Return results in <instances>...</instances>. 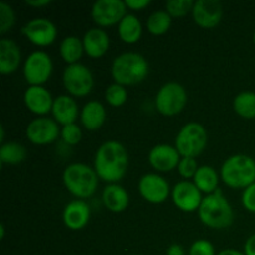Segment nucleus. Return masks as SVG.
<instances>
[{
	"mask_svg": "<svg viewBox=\"0 0 255 255\" xmlns=\"http://www.w3.org/2000/svg\"><path fill=\"white\" fill-rule=\"evenodd\" d=\"M79 105L76 100L70 95H60L55 97L52 105L51 115L52 119L61 126L76 124V120L80 116Z\"/></svg>",
	"mask_w": 255,
	"mask_h": 255,
	"instance_id": "19",
	"label": "nucleus"
},
{
	"mask_svg": "<svg viewBox=\"0 0 255 255\" xmlns=\"http://www.w3.org/2000/svg\"><path fill=\"white\" fill-rule=\"evenodd\" d=\"M60 137L67 146H76L82 139V129L77 124L66 125V126L61 127Z\"/></svg>",
	"mask_w": 255,
	"mask_h": 255,
	"instance_id": "33",
	"label": "nucleus"
},
{
	"mask_svg": "<svg viewBox=\"0 0 255 255\" xmlns=\"http://www.w3.org/2000/svg\"><path fill=\"white\" fill-rule=\"evenodd\" d=\"M54 97L44 86H29L24 92V104L31 114L45 117L50 114L54 105Z\"/></svg>",
	"mask_w": 255,
	"mask_h": 255,
	"instance_id": "17",
	"label": "nucleus"
},
{
	"mask_svg": "<svg viewBox=\"0 0 255 255\" xmlns=\"http://www.w3.org/2000/svg\"><path fill=\"white\" fill-rule=\"evenodd\" d=\"M172 201L173 204L182 212L192 213V212H198L201 207L202 201L204 197L202 196V192L196 187L193 182L181 181L176 183V186L172 188Z\"/></svg>",
	"mask_w": 255,
	"mask_h": 255,
	"instance_id": "14",
	"label": "nucleus"
},
{
	"mask_svg": "<svg viewBox=\"0 0 255 255\" xmlns=\"http://www.w3.org/2000/svg\"><path fill=\"white\" fill-rule=\"evenodd\" d=\"M198 168L199 166L196 158L182 157L181 161H179L178 163V167H177V171H178L179 176H181L182 178H184V181H189V179L194 178Z\"/></svg>",
	"mask_w": 255,
	"mask_h": 255,
	"instance_id": "34",
	"label": "nucleus"
},
{
	"mask_svg": "<svg viewBox=\"0 0 255 255\" xmlns=\"http://www.w3.org/2000/svg\"><path fill=\"white\" fill-rule=\"evenodd\" d=\"M5 237V226L4 224H1L0 226V239H4Z\"/></svg>",
	"mask_w": 255,
	"mask_h": 255,
	"instance_id": "43",
	"label": "nucleus"
},
{
	"mask_svg": "<svg viewBox=\"0 0 255 255\" xmlns=\"http://www.w3.org/2000/svg\"><path fill=\"white\" fill-rule=\"evenodd\" d=\"M22 56L19 45L11 39L0 40V74L11 75L19 70Z\"/></svg>",
	"mask_w": 255,
	"mask_h": 255,
	"instance_id": "21",
	"label": "nucleus"
},
{
	"mask_svg": "<svg viewBox=\"0 0 255 255\" xmlns=\"http://www.w3.org/2000/svg\"><path fill=\"white\" fill-rule=\"evenodd\" d=\"M138 192L142 198L152 204H161L171 196L172 188L167 179L158 173H147L138 182Z\"/></svg>",
	"mask_w": 255,
	"mask_h": 255,
	"instance_id": "13",
	"label": "nucleus"
},
{
	"mask_svg": "<svg viewBox=\"0 0 255 255\" xmlns=\"http://www.w3.org/2000/svg\"><path fill=\"white\" fill-rule=\"evenodd\" d=\"M167 255H184V249L183 247L179 246V244H172L167 248L166 252Z\"/></svg>",
	"mask_w": 255,
	"mask_h": 255,
	"instance_id": "39",
	"label": "nucleus"
},
{
	"mask_svg": "<svg viewBox=\"0 0 255 255\" xmlns=\"http://www.w3.org/2000/svg\"><path fill=\"white\" fill-rule=\"evenodd\" d=\"M127 99H128V92H127L126 87L116 84V82L107 86L106 91H105V100L112 107L124 106L127 102Z\"/></svg>",
	"mask_w": 255,
	"mask_h": 255,
	"instance_id": "30",
	"label": "nucleus"
},
{
	"mask_svg": "<svg viewBox=\"0 0 255 255\" xmlns=\"http://www.w3.org/2000/svg\"><path fill=\"white\" fill-rule=\"evenodd\" d=\"M102 203L112 213H122L129 206V194L119 183L107 184L102 191Z\"/></svg>",
	"mask_w": 255,
	"mask_h": 255,
	"instance_id": "22",
	"label": "nucleus"
},
{
	"mask_svg": "<svg viewBox=\"0 0 255 255\" xmlns=\"http://www.w3.org/2000/svg\"><path fill=\"white\" fill-rule=\"evenodd\" d=\"M202 223L211 229H227L233 224L234 212L221 189L207 194L198 209Z\"/></svg>",
	"mask_w": 255,
	"mask_h": 255,
	"instance_id": "3",
	"label": "nucleus"
},
{
	"mask_svg": "<svg viewBox=\"0 0 255 255\" xmlns=\"http://www.w3.org/2000/svg\"><path fill=\"white\" fill-rule=\"evenodd\" d=\"M133 255H142V254H133Z\"/></svg>",
	"mask_w": 255,
	"mask_h": 255,
	"instance_id": "45",
	"label": "nucleus"
},
{
	"mask_svg": "<svg viewBox=\"0 0 255 255\" xmlns=\"http://www.w3.org/2000/svg\"><path fill=\"white\" fill-rule=\"evenodd\" d=\"M125 4H126L127 9L132 10V11H142L151 5V1L149 0H126Z\"/></svg>",
	"mask_w": 255,
	"mask_h": 255,
	"instance_id": "37",
	"label": "nucleus"
},
{
	"mask_svg": "<svg viewBox=\"0 0 255 255\" xmlns=\"http://www.w3.org/2000/svg\"><path fill=\"white\" fill-rule=\"evenodd\" d=\"M172 26V17L166 10H158L152 12L146 21L147 31L154 36H162L167 34Z\"/></svg>",
	"mask_w": 255,
	"mask_h": 255,
	"instance_id": "29",
	"label": "nucleus"
},
{
	"mask_svg": "<svg viewBox=\"0 0 255 255\" xmlns=\"http://www.w3.org/2000/svg\"><path fill=\"white\" fill-rule=\"evenodd\" d=\"M54 64L45 51H34L26 57L22 65V75L29 86H44L50 80Z\"/></svg>",
	"mask_w": 255,
	"mask_h": 255,
	"instance_id": "9",
	"label": "nucleus"
},
{
	"mask_svg": "<svg viewBox=\"0 0 255 255\" xmlns=\"http://www.w3.org/2000/svg\"><path fill=\"white\" fill-rule=\"evenodd\" d=\"M181 158V154L176 147L166 143L156 144L152 147L148 153V163L154 171L159 173H166L177 169Z\"/></svg>",
	"mask_w": 255,
	"mask_h": 255,
	"instance_id": "16",
	"label": "nucleus"
},
{
	"mask_svg": "<svg viewBox=\"0 0 255 255\" xmlns=\"http://www.w3.org/2000/svg\"><path fill=\"white\" fill-rule=\"evenodd\" d=\"M21 34L35 46L47 47L56 40L57 29L51 20L35 17L22 26Z\"/></svg>",
	"mask_w": 255,
	"mask_h": 255,
	"instance_id": "12",
	"label": "nucleus"
},
{
	"mask_svg": "<svg viewBox=\"0 0 255 255\" xmlns=\"http://www.w3.org/2000/svg\"><path fill=\"white\" fill-rule=\"evenodd\" d=\"M16 22L15 11L7 2L0 1V35H5Z\"/></svg>",
	"mask_w": 255,
	"mask_h": 255,
	"instance_id": "32",
	"label": "nucleus"
},
{
	"mask_svg": "<svg viewBox=\"0 0 255 255\" xmlns=\"http://www.w3.org/2000/svg\"><path fill=\"white\" fill-rule=\"evenodd\" d=\"M50 0H27L26 5L31 7H44L50 4Z\"/></svg>",
	"mask_w": 255,
	"mask_h": 255,
	"instance_id": "40",
	"label": "nucleus"
},
{
	"mask_svg": "<svg viewBox=\"0 0 255 255\" xmlns=\"http://www.w3.org/2000/svg\"><path fill=\"white\" fill-rule=\"evenodd\" d=\"M242 204L247 211L251 212V213H255V183L243 189Z\"/></svg>",
	"mask_w": 255,
	"mask_h": 255,
	"instance_id": "36",
	"label": "nucleus"
},
{
	"mask_svg": "<svg viewBox=\"0 0 255 255\" xmlns=\"http://www.w3.org/2000/svg\"><path fill=\"white\" fill-rule=\"evenodd\" d=\"M188 101L186 89L178 82H167L158 90L154 99L156 110L167 117L181 114Z\"/></svg>",
	"mask_w": 255,
	"mask_h": 255,
	"instance_id": "7",
	"label": "nucleus"
},
{
	"mask_svg": "<svg viewBox=\"0 0 255 255\" xmlns=\"http://www.w3.org/2000/svg\"><path fill=\"white\" fill-rule=\"evenodd\" d=\"M61 128L54 119L50 117H36L27 124L25 136L36 146H47L59 138Z\"/></svg>",
	"mask_w": 255,
	"mask_h": 255,
	"instance_id": "11",
	"label": "nucleus"
},
{
	"mask_svg": "<svg viewBox=\"0 0 255 255\" xmlns=\"http://www.w3.org/2000/svg\"><path fill=\"white\" fill-rule=\"evenodd\" d=\"M194 6L193 0H168L166 2V11L171 17H183L192 12Z\"/></svg>",
	"mask_w": 255,
	"mask_h": 255,
	"instance_id": "31",
	"label": "nucleus"
},
{
	"mask_svg": "<svg viewBox=\"0 0 255 255\" xmlns=\"http://www.w3.org/2000/svg\"><path fill=\"white\" fill-rule=\"evenodd\" d=\"M80 121L87 131H99L106 121V109L100 101H89L80 112Z\"/></svg>",
	"mask_w": 255,
	"mask_h": 255,
	"instance_id": "23",
	"label": "nucleus"
},
{
	"mask_svg": "<svg viewBox=\"0 0 255 255\" xmlns=\"http://www.w3.org/2000/svg\"><path fill=\"white\" fill-rule=\"evenodd\" d=\"M99 179L94 167L79 162L69 164L62 173V182L67 192L82 201L96 193Z\"/></svg>",
	"mask_w": 255,
	"mask_h": 255,
	"instance_id": "4",
	"label": "nucleus"
},
{
	"mask_svg": "<svg viewBox=\"0 0 255 255\" xmlns=\"http://www.w3.org/2000/svg\"><path fill=\"white\" fill-rule=\"evenodd\" d=\"M127 6L121 0H97L91 7V17L99 27L119 25L127 15Z\"/></svg>",
	"mask_w": 255,
	"mask_h": 255,
	"instance_id": "10",
	"label": "nucleus"
},
{
	"mask_svg": "<svg viewBox=\"0 0 255 255\" xmlns=\"http://www.w3.org/2000/svg\"><path fill=\"white\" fill-rule=\"evenodd\" d=\"M244 254L255 255V234L249 237L244 243Z\"/></svg>",
	"mask_w": 255,
	"mask_h": 255,
	"instance_id": "38",
	"label": "nucleus"
},
{
	"mask_svg": "<svg viewBox=\"0 0 255 255\" xmlns=\"http://www.w3.org/2000/svg\"><path fill=\"white\" fill-rule=\"evenodd\" d=\"M217 255H246V254H244V252L237 251V249L227 248V249H223V251L219 252Z\"/></svg>",
	"mask_w": 255,
	"mask_h": 255,
	"instance_id": "41",
	"label": "nucleus"
},
{
	"mask_svg": "<svg viewBox=\"0 0 255 255\" xmlns=\"http://www.w3.org/2000/svg\"><path fill=\"white\" fill-rule=\"evenodd\" d=\"M129 156L126 147L119 141H107L97 148L94 158V169L101 181L109 184L119 183L127 173Z\"/></svg>",
	"mask_w": 255,
	"mask_h": 255,
	"instance_id": "1",
	"label": "nucleus"
},
{
	"mask_svg": "<svg viewBox=\"0 0 255 255\" xmlns=\"http://www.w3.org/2000/svg\"><path fill=\"white\" fill-rule=\"evenodd\" d=\"M233 110L239 117L246 120L255 119V92H239L233 100Z\"/></svg>",
	"mask_w": 255,
	"mask_h": 255,
	"instance_id": "28",
	"label": "nucleus"
},
{
	"mask_svg": "<svg viewBox=\"0 0 255 255\" xmlns=\"http://www.w3.org/2000/svg\"><path fill=\"white\" fill-rule=\"evenodd\" d=\"M148 72V61L138 52H124L115 57L111 65L112 79L125 87L142 82Z\"/></svg>",
	"mask_w": 255,
	"mask_h": 255,
	"instance_id": "2",
	"label": "nucleus"
},
{
	"mask_svg": "<svg viewBox=\"0 0 255 255\" xmlns=\"http://www.w3.org/2000/svg\"><path fill=\"white\" fill-rule=\"evenodd\" d=\"M85 54L91 59L105 56L110 49V37L101 27H92L85 32L82 37Z\"/></svg>",
	"mask_w": 255,
	"mask_h": 255,
	"instance_id": "20",
	"label": "nucleus"
},
{
	"mask_svg": "<svg viewBox=\"0 0 255 255\" xmlns=\"http://www.w3.org/2000/svg\"><path fill=\"white\" fill-rule=\"evenodd\" d=\"M4 141H5V129H4V127H0V142H1V144L4 143Z\"/></svg>",
	"mask_w": 255,
	"mask_h": 255,
	"instance_id": "42",
	"label": "nucleus"
},
{
	"mask_svg": "<svg viewBox=\"0 0 255 255\" xmlns=\"http://www.w3.org/2000/svg\"><path fill=\"white\" fill-rule=\"evenodd\" d=\"M84 54L85 49L82 39L75 36V35H70V36L62 39L61 44H60V56L67 65L79 64L80 59Z\"/></svg>",
	"mask_w": 255,
	"mask_h": 255,
	"instance_id": "26",
	"label": "nucleus"
},
{
	"mask_svg": "<svg viewBox=\"0 0 255 255\" xmlns=\"http://www.w3.org/2000/svg\"><path fill=\"white\" fill-rule=\"evenodd\" d=\"M208 144V133L203 125L198 122L186 124L176 136L174 147L181 157L197 158L201 156Z\"/></svg>",
	"mask_w": 255,
	"mask_h": 255,
	"instance_id": "6",
	"label": "nucleus"
},
{
	"mask_svg": "<svg viewBox=\"0 0 255 255\" xmlns=\"http://www.w3.org/2000/svg\"><path fill=\"white\" fill-rule=\"evenodd\" d=\"M221 179L233 189H246L255 183V161L247 154L227 158L221 168Z\"/></svg>",
	"mask_w": 255,
	"mask_h": 255,
	"instance_id": "5",
	"label": "nucleus"
},
{
	"mask_svg": "<svg viewBox=\"0 0 255 255\" xmlns=\"http://www.w3.org/2000/svg\"><path fill=\"white\" fill-rule=\"evenodd\" d=\"M193 183L202 193L212 194L218 191L219 186V174L212 166H199L196 176L193 178Z\"/></svg>",
	"mask_w": 255,
	"mask_h": 255,
	"instance_id": "25",
	"label": "nucleus"
},
{
	"mask_svg": "<svg viewBox=\"0 0 255 255\" xmlns=\"http://www.w3.org/2000/svg\"><path fill=\"white\" fill-rule=\"evenodd\" d=\"M26 148L17 142H4L0 147V162L1 164L14 166L26 159Z\"/></svg>",
	"mask_w": 255,
	"mask_h": 255,
	"instance_id": "27",
	"label": "nucleus"
},
{
	"mask_svg": "<svg viewBox=\"0 0 255 255\" xmlns=\"http://www.w3.org/2000/svg\"><path fill=\"white\" fill-rule=\"evenodd\" d=\"M62 84L70 96L85 97L94 89V75L91 70L81 62L67 65L62 72Z\"/></svg>",
	"mask_w": 255,
	"mask_h": 255,
	"instance_id": "8",
	"label": "nucleus"
},
{
	"mask_svg": "<svg viewBox=\"0 0 255 255\" xmlns=\"http://www.w3.org/2000/svg\"><path fill=\"white\" fill-rule=\"evenodd\" d=\"M117 34L125 44L133 45L141 40L143 26L134 14H127L117 25Z\"/></svg>",
	"mask_w": 255,
	"mask_h": 255,
	"instance_id": "24",
	"label": "nucleus"
},
{
	"mask_svg": "<svg viewBox=\"0 0 255 255\" xmlns=\"http://www.w3.org/2000/svg\"><path fill=\"white\" fill-rule=\"evenodd\" d=\"M253 42H254V45H255V31H254V34H253Z\"/></svg>",
	"mask_w": 255,
	"mask_h": 255,
	"instance_id": "44",
	"label": "nucleus"
},
{
	"mask_svg": "<svg viewBox=\"0 0 255 255\" xmlns=\"http://www.w3.org/2000/svg\"><path fill=\"white\" fill-rule=\"evenodd\" d=\"M192 16L202 29H213L222 21L223 6L218 0H197L194 1Z\"/></svg>",
	"mask_w": 255,
	"mask_h": 255,
	"instance_id": "15",
	"label": "nucleus"
},
{
	"mask_svg": "<svg viewBox=\"0 0 255 255\" xmlns=\"http://www.w3.org/2000/svg\"><path fill=\"white\" fill-rule=\"evenodd\" d=\"M91 218L90 206L82 199H75L65 206L62 212V221L70 231H81L89 224Z\"/></svg>",
	"mask_w": 255,
	"mask_h": 255,
	"instance_id": "18",
	"label": "nucleus"
},
{
	"mask_svg": "<svg viewBox=\"0 0 255 255\" xmlns=\"http://www.w3.org/2000/svg\"><path fill=\"white\" fill-rule=\"evenodd\" d=\"M189 255H216V249L207 239H198L189 248Z\"/></svg>",
	"mask_w": 255,
	"mask_h": 255,
	"instance_id": "35",
	"label": "nucleus"
}]
</instances>
